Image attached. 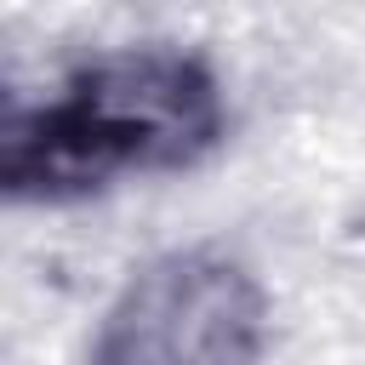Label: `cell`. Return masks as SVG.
Here are the masks:
<instances>
[{"label":"cell","mask_w":365,"mask_h":365,"mask_svg":"<svg viewBox=\"0 0 365 365\" xmlns=\"http://www.w3.org/2000/svg\"><path fill=\"white\" fill-rule=\"evenodd\" d=\"M222 137L217 74L171 46H120L68 68L51 97L11 103L0 182L11 200H80L120 177L177 171Z\"/></svg>","instance_id":"obj_1"},{"label":"cell","mask_w":365,"mask_h":365,"mask_svg":"<svg viewBox=\"0 0 365 365\" xmlns=\"http://www.w3.org/2000/svg\"><path fill=\"white\" fill-rule=\"evenodd\" d=\"M268 297L222 245L148 257L103 308L86 365H262Z\"/></svg>","instance_id":"obj_2"}]
</instances>
